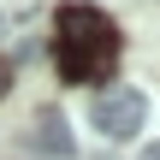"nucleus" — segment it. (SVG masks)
Here are the masks:
<instances>
[{
  "instance_id": "1",
  "label": "nucleus",
  "mask_w": 160,
  "mask_h": 160,
  "mask_svg": "<svg viewBox=\"0 0 160 160\" xmlns=\"http://www.w3.org/2000/svg\"><path fill=\"white\" fill-rule=\"evenodd\" d=\"M119 53V30L95 6H65L59 12V77L65 83H95Z\"/></svg>"
},
{
  "instance_id": "2",
  "label": "nucleus",
  "mask_w": 160,
  "mask_h": 160,
  "mask_svg": "<svg viewBox=\"0 0 160 160\" xmlns=\"http://www.w3.org/2000/svg\"><path fill=\"white\" fill-rule=\"evenodd\" d=\"M89 119H95V131L107 142H131L142 131V119H148V101H142V89H107V95H95Z\"/></svg>"
},
{
  "instance_id": "3",
  "label": "nucleus",
  "mask_w": 160,
  "mask_h": 160,
  "mask_svg": "<svg viewBox=\"0 0 160 160\" xmlns=\"http://www.w3.org/2000/svg\"><path fill=\"white\" fill-rule=\"evenodd\" d=\"M42 154H59V160H71L77 154V137H71V119L59 113V107H42L36 113V137H30Z\"/></svg>"
},
{
  "instance_id": "4",
  "label": "nucleus",
  "mask_w": 160,
  "mask_h": 160,
  "mask_svg": "<svg viewBox=\"0 0 160 160\" xmlns=\"http://www.w3.org/2000/svg\"><path fill=\"white\" fill-rule=\"evenodd\" d=\"M6 89H12V65L0 59V95H6Z\"/></svg>"
},
{
  "instance_id": "5",
  "label": "nucleus",
  "mask_w": 160,
  "mask_h": 160,
  "mask_svg": "<svg viewBox=\"0 0 160 160\" xmlns=\"http://www.w3.org/2000/svg\"><path fill=\"white\" fill-rule=\"evenodd\" d=\"M142 160H160V142H148V148H142Z\"/></svg>"
}]
</instances>
